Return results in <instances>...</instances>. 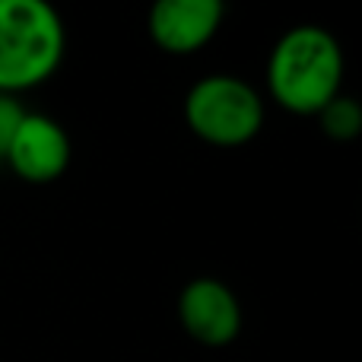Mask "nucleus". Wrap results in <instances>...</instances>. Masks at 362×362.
<instances>
[{
  "mask_svg": "<svg viewBox=\"0 0 362 362\" xmlns=\"http://www.w3.org/2000/svg\"><path fill=\"white\" fill-rule=\"evenodd\" d=\"M64 23L45 0H0V93L45 83L64 57Z\"/></svg>",
  "mask_w": 362,
  "mask_h": 362,
  "instance_id": "f03ea898",
  "label": "nucleus"
},
{
  "mask_svg": "<svg viewBox=\"0 0 362 362\" xmlns=\"http://www.w3.org/2000/svg\"><path fill=\"white\" fill-rule=\"evenodd\" d=\"M344 51L321 25H296L270 51L267 89L293 115H318L340 95Z\"/></svg>",
  "mask_w": 362,
  "mask_h": 362,
  "instance_id": "f257e3e1",
  "label": "nucleus"
},
{
  "mask_svg": "<svg viewBox=\"0 0 362 362\" xmlns=\"http://www.w3.org/2000/svg\"><path fill=\"white\" fill-rule=\"evenodd\" d=\"M185 118L200 140L213 146H242L264 124V102L245 80L229 74L204 76L185 99Z\"/></svg>",
  "mask_w": 362,
  "mask_h": 362,
  "instance_id": "7ed1b4c3",
  "label": "nucleus"
},
{
  "mask_svg": "<svg viewBox=\"0 0 362 362\" xmlns=\"http://www.w3.org/2000/svg\"><path fill=\"white\" fill-rule=\"evenodd\" d=\"M6 165L29 185L57 181L70 165V140L48 115H23L6 150Z\"/></svg>",
  "mask_w": 362,
  "mask_h": 362,
  "instance_id": "20e7f679",
  "label": "nucleus"
},
{
  "mask_svg": "<svg viewBox=\"0 0 362 362\" xmlns=\"http://www.w3.org/2000/svg\"><path fill=\"white\" fill-rule=\"evenodd\" d=\"M318 118H321L325 134L334 140H353V137H359V131H362V108H359L356 99H350V95L331 99L318 112Z\"/></svg>",
  "mask_w": 362,
  "mask_h": 362,
  "instance_id": "0eeeda50",
  "label": "nucleus"
},
{
  "mask_svg": "<svg viewBox=\"0 0 362 362\" xmlns=\"http://www.w3.org/2000/svg\"><path fill=\"white\" fill-rule=\"evenodd\" d=\"M23 115H25V108L16 102V95H4V93H0V163L6 159L10 140H13V134H16Z\"/></svg>",
  "mask_w": 362,
  "mask_h": 362,
  "instance_id": "6e6552de",
  "label": "nucleus"
},
{
  "mask_svg": "<svg viewBox=\"0 0 362 362\" xmlns=\"http://www.w3.org/2000/svg\"><path fill=\"white\" fill-rule=\"evenodd\" d=\"M223 23L219 0H163L150 10V38L169 54L200 51Z\"/></svg>",
  "mask_w": 362,
  "mask_h": 362,
  "instance_id": "423d86ee",
  "label": "nucleus"
},
{
  "mask_svg": "<svg viewBox=\"0 0 362 362\" xmlns=\"http://www.w3.org/2000/svg\"><path fill=\"white\" fill-rule=\"evenodd\" d=\"M178 318L194 340L206 346H226L242 331V305L226 283L200 276L181 289Z\"/></svg>",
  "mask_w": 362,
  "mask_h": 362,
  "instance_id": "39448f33",
  "label": "nucleus"
}]
</instances>
